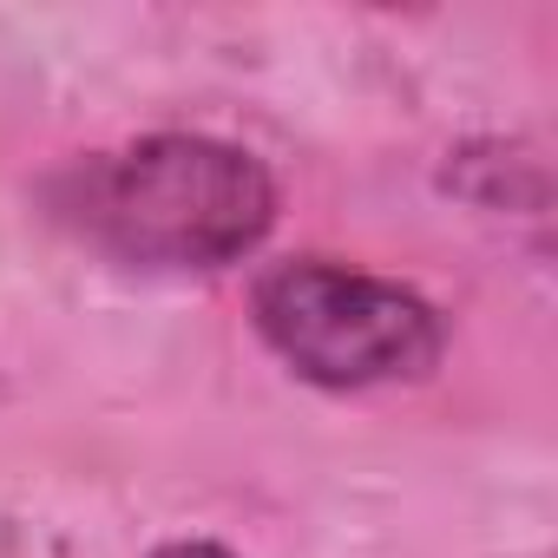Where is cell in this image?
<instances>
[{
	"label": "cell",
	"mask_w": 558,
	"mask_h": 558,
	"mask_svg": "<svg viewBox=\"0 0 558 558\" xmlns=\"http://www.w3.org/2000/svg\"><path fill=\"white\" fill-rule=\"evenodd\" d=\"M151 558H230V551L210 545V538H171V545H158Z\"/></svg>",
	"instance_id": "3"
},
{
	"label": "cell",
	"mask_w": 558,
	"mask_h": 558,
	"mask_svg": "<svg viewBox=\"0 0 558 558\" xmlns=\"http://www.w3.org/2000/svg\"><path fill=\"white\" fill-rule=\"evenodd\" d=\"M60 210L119 263L223 269L269 236L276 184L243 145L204 132H158L112 158H86L60 184Z\"/></svg>",
	"instance_id": "1"
},
{
	"label": "cell",
	"mask_w": 558,
	"mask_h": 558,
	"mask_svg": "<svg viewBox=\"0 0 558 558\" xmlns=\"http://www.w3.org/2000/svg\"><path fill=\"white\" fill-rule=\"evenodd\" d=\"M250 310L256 336L316 388L421 381L447 349V329L427 296L323 256L276 263L256 283Z\"/></svg>",
	"instance_id": "2"
}]
</instances>
